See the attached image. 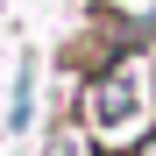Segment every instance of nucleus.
Masks as SVG:
<instances>
[{"instance_id": "7ed1b4c3", "label": "nucleus", "mask_w": 156, "mask_h": 156, "mask_svg": "<svg viewBox=\"0 0 156 156\" xmlns=\"http://www.w3.org/2000/svg\"><path fill=\"white\" fill-rule=\"evenodd\" d=\"M128 156H156V128H149V135H142L135 149H128Z\"/></svg>"}, {"instance_id": "f257e3e1", "label": "nucleus", "mask_w": 156, "mask_h": 156, "mask_svg": "<svg viewBox=\"0 0 156 156\" xmlns=\"http://www.w3.org/2000/svg\"><path fill=\"white\" fill-rule=\"evenodd\" d=\"M128 121H135V78H128V64H107L85 85V128L107 135V128H128Z\"/></svg>"}, {"instance_id": "f03ea898", "label": "nucleus", "mask_w": 156, "mask_h": 156, "mask_svg": "<svg viewBox=\"0 0 156 156\" xmlns=\"http://www.w3.org/2000/svg\"><path fill=\"white\" fill-rule=\"evenodd\" d=\"M29 121H36V64H21L14 71V99H7V128L21 135Z\"/></svg>"}]
</instances>
